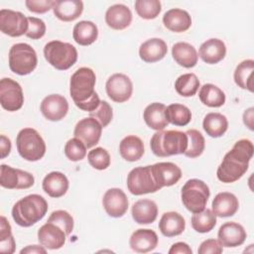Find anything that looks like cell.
Returning a JSON list of instances; mask_svg holds the SVG:
<instances>
[{"instance_id":"cell-1","label":"cell","mask_w":254,"mask_h":254,"mask_svg":"<svg viewBox=\"0 0 254 254\" xmlns=\"http://www.w3.org/2000/svg\"><path fill=\"white\" fill-rule=\"evenodd\" d=\"M253 143L248 139L238 140L228 151L217 168V179L225 184L238 181L248 170L249 161L253 157Z\"/></svg>"},{"instance_id":"cell-2","label":"cell","mask_w":254,"mask_h":254,"mask_svg":"<svg viewBox=\"0 0 254 254\" xmlns=\"http://www.w3.org/2000/svg\"><path fill=\"white\" fill-rule=\"evenodd\" d=\"M95 82V73L89 67H80L72 73L69 81V93L79 109L91 112L100 104L101 100L94 90Z\"/></svg>"},{"instance_id":"cell-3","label":"cell","mask_w":254,"mask_h":254,"mask_svg":"<svg viewBox=\"0 0 254 254\" xmlns=\"http://www.w3.org/2000/svg\"><path fill=\"white\" fill-rule=\"evenodd\" d=\"M48 211V202L40 194H29L19 199L12 208L14 221L22 227H30L43 219Z\"/></svg>"},{"instance_id":"cell-4","label":"cell","mask_w":254,"mask_h":254,"mask_svg":"<svg viewBox=\"0 0 254 254\" xmlns=\"http://www.w3.org/2000/svg\"><path fill=\"white\" fill-rule=\"evenodd\" d=\"M151 150L157 157L184 154L188 147V135L178 130L157 131L150 141Z\"/></svg>"},{"instance_id":"cell-5","label":"cell","mask_w":254,"mask_h":254,"mask_svg":"<svg viewBox=\"0 0 254 254\" xmlns=\"http://www.w3.org/2000/svg\"><path fill=\"white\" fill-rule=\"evenodd\" d=\"M44 56L47 62L59 70L71 67L77 61V51L69 43L51 41L44 47Z\"/></svg>"},{"instance_id":"cell-6","label":"cell","mask_w":254,"mask_h":254,"mask_svg":"<svg viewBox=\"0 0 254 254\" xmlns=\"http://www.w3.org/2000/svg\"><path fill=\"white\" fill-rule=\"evenodd\" d=\"M19 155L30 162L42 159L46 153V143L39 132L33 128L22 129L16 138Z\"/></svg>"},{"instance_id":"cell-7","label":"cell","mask_w":254,"mask_h":254,"mask_svg":"<svg viewBox=\"0 0 254 254\" xmlns=\"http://www.w3.org/2000/svg\"><path fill=\"white\" fill-rule=\"evenodd\" d=\"M210 195L208 186L201 180L190 179L182 188L181 197L186 208L192 212H200L205 208Z\"/></svg>"},{"instance_id":"cell-8","label":"cell","mask_w":254,"mask_h":254,"mask_svg":"<svg viewBox=\"0 0 254 254\" xmlns=\"http://www.w3.org/2000/svg\"><path fill=\"white\" fill-rule=\"evenodd\" d=\"M37 64V53L29 44L18 43L10 48L9 67L14 73L29 74L36 68Z\"/></svg>"},{"instance_id":"cell-9","label":"cell","mask_w":254,"mask_h":254,"mask_svg":"<svg viewBox=\"0 0 254 254\" xmlns=\"http://www.w3.org/2000/svg\"><path fill=\"white\" fill-rule=\"evenodd\" d=\"M127 188L135 195L152 193L161 190L153 178L151 166L137 167L131 170L127 176Z\"/></svg>"},{"instance_id":"cell-10","label":"cell","mask_w":254,"mask_h":254,"mask_svg":"<svg viewBox=\"0 0 254 254\" xmlns=\"http://www.w3.org/2000/svg\"><path fill=\"white\" fill-rule=\"evenodd\" d=\"M0 103L8 111H17L24 104V94L21 85L12 78L4 77L0 81Z\"/></svg>"},{"instance_id":"cell-11","label":"cell","mask_w":254,"mask_h":254,"mask_svg":"<svg viewBox=\"0 0 254 254\" xmlns=\"http://www.w3.org/2000/svg\"><path fill=\"white\" fill-rule=\"evenodd\" d=\"M35 183L34 176L26 171L14 169L8 165L0 167V185L9 190H25Z\"/></svg>"},{"instance_id":"cell-12","label":"cell","mask_w":254,"mask_h":254,"mask_svg":"<svg viewBox=\"0 0 254 254\" xmlns=\"http://www.w3.org/2000/svg\"><path fill=\"white\" fill-rule=\"evenodd\" d=\"M0 30L10 37L26 35L28 30V18L21 12L10 9L0 10Z\"/></svg>"},{"instance_id":"cell-13","label":"cell","mask_w":254,"mask_h":254,"mask_svg":"<svg viewBox=\"0 0 254 254\" xmlns=\"http://www.w3.org/2000/svg\"><path fill=\"white\" fill-rule=\"evenodd\" d=\"M106 93L108 97L117 103L127 101L133 92L131 79L123 73H114L106 81Z\"/></svg>"},{"instance_id":"cell-14","label":"cell","mask_w":254,"mask_h":254,"mask_svg":"<svg viewBox=\"0 0 254 254\" xmlns=\"http://www.w3.org/2000/svg\"><path fill=\"white\" fill-rule=\"evenodd\" d=\"M102 126L92 117H85L80 119L73 131L75 138L79 139L86 148H92L95 146L101 137Z\"/></svg>"},{"instance_id":"cell-15","label":"cell","mask_w":254,"mask_h":254,"mask_svg":"<svg viewBox=\"0 0 254 254\" xmlns=\"http://www.w3.org/2000/svg\"><path fill=\"white\" fill-rule=\"evenodd\" d=\"M102 204L106 213L111 217H121L128 209V198L125 192L117 188L109 189L105 191Z\"/></svg>"},{"instance_id":"cell-16","label":"cell","mask_w":254,"mask_h":254,"mask_svg":"<svg viewBox=\"0 0 254 254\" xmlns=\"http://www.w3.org/2000/svg\"><path fill=\"white\" fill-rule=\"evenodd\" d=\"M41 112L50 121L62 120L68 111V102L61 94H51L46 96L41 102Z\"/></svg>"},{"instance_id":"cell-17","label":"cell","mask_w":254,"mask_h":254,"mask_svg":"<svg viewBox=\"0 0 254 254\" xmlns=\"http://www.w3.org/2000/svg\"><path fill=\"white\" fill-rule=\"evenodd\" d=\"M151 172L160 189L177 184L182 177L181 169L171 162L156 163L151 166Z\"/></svg>"},{"instance_id":"cell-18","label":"cell","mask_w":254,"mask_h":254,"mask_svg":"<svg viewBox=\"0 0 254 254\" xmlns=\"http://www.w3.org/2000/svg\"><path fill=\"white\" fill-rule=\"evenodd\" d=\"M66 233L57 224L47 221L38 230V240L47 249L57 250L65 243Z\"/></svg>"},{"instance_id":"cell-19","label":"cell","mask_w":254,"mask_h":254,"mask_svg":"<svg viewBox=\"0 0 254 254\" xmlns=\"http://www.w3.org/2000/svg\"><path fill=\"white\" fill-rule=\"evenodd\" d=\"M246 231L244 227L234 221L223 223L217 233L219 243L224 247H237L244 243L246 239Z\"/></svg>"},{"instance_id":"cell-20","label":"cell","mask_w":254,"mask_h":254,"mask_svg":"<svg viewBox=\"0 0 254 254\" xmlns=\"http://www.w3.org/2000/svg\"><path fill=\"white\" fill-rule=\"evenodd\" d=\"M130 247L137 253H148L154 250L158 245V235L152 229H137L129 240Z\"/></svg>"},{"instance_id":"cell-21","label":"cell","mask_w":254,"mask_h":254,"mask_svg":"<svg viewBox=\"0 0 254 254\" xmlns=\"http://www.w3.org/2000/svg\"><path fill=\"white\" fill-rule=\"evenodd\" d=\"M105 22L111 29L124 30L132 22V12L126 5H112L105 13Z\"/></svg>"},{"instance_id":"cell-22","label":"cell","mask_w":254,"mask_h":254,"mask_svg":"<svg viewBox=\"0 0 254 254\" xmlns=\"http://www.w3.org/2000/svg\"><path fill=\"white\" fill-rule=\"evenodd\" d=\"M163 23L168 30L175 33H182L190 28L191 18L186 10L174 8L164 14Z\"/></svg>"},{"instance_id":"cell-23","label":"cell","mask_w":254,"mask_h":254,"mask_svg":"<svg viewBox=\"0 0 254 254\" xmlns=\"http://www.w3.org/2000/svg\"><path fill=\"white\" fill-rule=\"evenodd\" d=\"M211 206V210L216 216L228 217L236 213L239 207V202L238 198L233 193L222 191L214 196Z\"/></svg>"},{"instance_id":"cell-24","label":"cell","mask_w":254,"mask_h":254,"mask_svg":"<svg viewBox=\"0 0 254 254\" xmlns=\"http://www.w3.org/2000/svg\"><path fill=\"white\" fill-rule=\"evenodd\" d=\"M168 53V47L164 40L152 38L144 42L139 48V56L145 63H156L164 59Z\"/></svg>"},{"instance_id":"cell-25","label":"cell","mask_w":254,"mask_h":254,"mask_svg":"<svg viewBox=\"0 0 254 254\" xmlns=\"http://www.w3.org/2000/svg\"><path fill=\"white\" fill-rule=\"evenodd\" d=\"M200 59L209 64L222 61L226 55L225 44L219 39H209L202 43L198 50Z\"/></svg>"},{"instance_id":"cell-26","label":"cell","mask_w":254,"mask_h":254,"mask_svg":"<svg viewBox=\"0 0 254 254\" xmlns=\"http://www.w3.org/2000/svg\"><path fill=\"white\" fill-rule=\"evenodd\" d=\"M44 191L51 197H61L68 190V180L61 172H51L48 174L42 183Z\"/></svg>"},{"instance_id":"cell-27","label":"cell","mask_w":254,"mask_h":254,"mask_svg":"<svg viewBox=\"0 0 254 254\" xmlns=\"http://www.w3.org/2000/svg\"><path fill=\"white\" fill-rule=\"evenodd\" d=\"M158 215V206L152 199L137 200L132 206V217L138 224H150Z\"/></svg>"},{"instance_id":"cell-28","label":"cell","mask_w":254,"mask_h":254,"mask_svg":"<svg viewBox=\"0 0 254 254\" xmlns=\"http://www.w3.org/2000/svg\"><path fill=\"white\" fill-rule=\"evenodd\" d=\"M55 16L64 22L77 19L83 11V3L80 0H58L53 8Z\"/></svg>"},{"instance_id":"cell-29","label":"cell","mask_w":254,"mask_h":254,"mask_svg":"<svg viewBox=\"0 0 254 254\" xmlns=\"http://www.w3.org/2000/svg\"><path fill=\"white\" fill-rule=\"evenodd\" d=\"M166 108L165 104L160 102L149 104L143 112V118L147 126L156 131L167 127L169 122L166 118Z\"/></svg>"},{"instance_id":"cell-30","label":"cell","mask_w":254,"mask_h":254,"mask_svg":"<svg viewBox=\"0 0 254 254\" xmlns=\"http://www.w3.org/2000/svg\"><path fill=\"white\" fill-rule=\"evenodd\" d=\"M186 228L185 218L176 211L165 212L159 222V229L163 235L174 237L182 234Z\"/></svg>"},{"instance_id":"cell-31","label":"cell","mask_w":254,"mask_h":254,"mask_svg":"<svg viewBox=\"0 0 254 254\" xmlns=\"http://www.w3.org/2000/svg\"><path fill=\"white\" fill-rule=\"evenodd\" d=\"M172 56L178 64L186 68L193 67L198 60L195 48L186 42L176 43L172 48Z\"/></svg>"},{"instance_id":"cell-32","label":"cell","mask_w":254,"mask_h":254,"mask_svg":"<svg viewBox=\"0 0 254 254\" xmlns=\"http://www.w3.org/2000/svg\"><path fill=\"white\" fill-rule=\"evenodd\" d=\"M119 153L121 157L128 162L138 161L144 154L143 141L135 135H128L121 140Z\"/></svg>"},{"instance_id":"cell-33","label":"cell","mask_w":254,"mask_h":254,"mask_svg":"<svg viewBox=\"0 0 254 254\" xmlns=\"http://www.w3.org/2000/svg\"><path fill=\"white\" fill-rule=\"evenodd\" d=\"M72 37L78 45L89 46L97 40L98 29L91 21H80L74 25Z\"/></svg>"},{"instance_id":"cell-34","label":"cell","mask_w":254,"mask_h":254,"mask_svg":"<svg viewBox=\"0 0 254 254\" xmlns=\"http://www.w3.org/2000/svg\"><path fill=\"white\" fill-rule=\"evenodd\" d=\"M202 127L207 135L212 138L221 137L228 128L227 118L217 112H210L203 118Z\"/></svg>"},{"instance_id":"cell-35","label":"cell","mask_w":254,"mask_h":254,"mask_svg":"<svg viewBox=\"0 0 254 254\" xmlns=\"http://www.w3.org/2000/svg\"><path fill=\"white\" fill-rule=\"evenodd\" d=\"M198 97L208 107H220L225 103V93L211 83H205L200 87Z\"/></svg>"},{"instance_id":"cell-36","label":"cell","mask_w":254,"mask_h":254,"mask_svg":"<svg viewBox=\"0 0 254 254\" xmlns=\"http://www.w3.org/2000/svg\"><path fill=\"white\" fill-rule=\"evenodd\" d=\"M253 69H254V61L245 60L238 64L234 70V81L235 83L243 88L247 89L250 92H253Z\"/></svg>"},{"instance_id":"cell-37","label":"cell","mask_w":254,"mask_h":254,"mask_svg":"<svg viewBox=\"0 0 254 254\" xmlns=\"http://www.w3.org/2000/svg\"><path fill=\"white\" fill-rule=\"evenodd\" d=\"M166 118L173 125L186 126L191 120V112L186 105L173 103L166 108Z\"/></svg>"},{"instance_id":"cell-38","label":"cell","mask_w":254,"mask_h":254,"mask_svg":"<svg viewBox=\"0 0 254 254\" xmlns=\"http://www.w3.org/2000/svg\"><path fill=\"white\" fill-rule=\"evenodd\" d=\"M192 228L199 233H206L212 230L216 224V215L209 208L193 213L190 219Z\"/></svg>"},{"instance_id":"cell-39","label":"cell","mask_w":254,"mask_h":254,"mask_svg":"<svg viewBox=\"0 0 254 254\" xmlns=\"http://www.w3.org/2000/svg\"><path fill=\"white\" fill-rule=\"evenodd\" d=\"M199 87V80L194 73H185L180 75L175 81L176 91L184 96H193Z\"/></svg>"},{"instance_id":"cell-40","label":"cell","mask_w":254,"mask_h":254,"mask_svg":"<svg viewBox=\"0 0 254 254\" xmlns=\"http://www.w3.org/2000/svg\"><path fill=\"white\" fill-rule=\"evenodd\" d=\"M186 133L188 135V147L184 155L189 158H196L200 156L205 147L204 137L196 129H190Z\"/></svg>"},{"instance_id":"cell-41","label":"cell","mask_w":254,"mask_h":254,"mask_svg":"<svg viewBox=\"0 0 254 254\" xmlns=\"http://www.w3.org/2000/svg\"><path fill=\"white\" fill-rule=\"evenodd\" d=\"M135 10L141 18L152 20L158 17L162 10V5L159 0H136Z\"/></svg>"},{"instance_id":"cell-42","label":"cell","mask_w":254,"mask_h":254,"mask_svg":"<svg viewBox=\"0 0 254 254\" xmlns=\"http://www.w3.org/2000/svg\"><path fill=\"white\" fill-rule=\"evenodd\" d=\"M89 165L96 170H105L110 165V155L104 148L97 147L87 154Z\"/></svg>"},{"instance_id":"cell-43","label":"cell","mask_w":254,"mask_h":254,"mask_svg":"<svg viewBox=\"0 0 254 254\" xmlns=\"http://www.w3.org/2000/svg\"><path fill=\"white\" fill-rule=\"evenodd\" d=\"M86 146L77 138L69 139L64 146V155L72 162L81 161L86 156Z\"/></svg>"},{"instance_id":"cell-44","label":"cell","mask_w":254,"mask_h":254,"mask_svg":"<svg viewBox=\"0 0 254 254\" xmlns=\"http://www.w3.org/2000/svg\"><path fill=\"white\" fill-rule=\"evenodd\" d=\"M48 221L60 226L66 233V235H69L73 229V218L65 210L53 211L48 218Z\"/></svg>"},{"instance_id":"cell-45","label":"cell","mask_w":254,"mask_h":254,"mask_svg":"<svg viewBox=\"0 0 254 254\" xmlns=\"http://www.w3.org/2000/svg\"><path fill=\"white\" fill-rule=\"evenodd\" d=\"M89 117H92L98 121L102 127H106L111 122L113 117L112 107L107 101L102 100L95 110L89 112Z\"/></svg>"},{"instance_id":"cell-46","label":"cell","mask_w":254,"mask_h":254,"mask_svg":"<svg viewBox=\"0 0 254 254\" xmlns=\"http://www.w3.org/2000/svg\"><path fill=\"white\" fill-rule=\"evenodd\" d=\"M46 33L45 22L36 17H28V30L26 36L32 40H38L44 37Z\"/></svg>"},{"instance_id":"cell-47","label":"cell","mask_w":254,"mask_h":254,"mask_svg":"<svg viewBox=\"0 0 254 254\" xmlns=\"http://www.w3.org/2000/svg\"><path fill=\"white\" fill-rule=\"evenodd\" d=\"M56 0H26L27 9L33 13L44 14L54 8Z\"/></svg>"},{"instance_id":"cell-48","label":"cell","mask_w":254,"mask_h":254,"mask_svg":"<svg viewBox=\"0 0 254 254\" xmlns=\"http://www.w3.org/2000/svg\"><path fill=\"white\" fill-rule=\"evenodd\" d=\"M222 245L216 239H206L202 241L197 249L198 254H220L222 253Z\"/></svg>"},{"instance_id":"cell-49","label":"cell","mask_w":254,"mask_h":254,"mask_svg":"<svg viewBox=\"0 0 254 254\" xmlns=\"http://www.w3.org/2000/svg\"><path fill=\"white\" fill-rule=\"evenodd\" d=\"M191 253H192V250L185 242L174 243L169 250V254H191Z\"/></svg>"},{"instance_id":"cell-50","label":"cell","mask_w":254,"mask_h":254,"mask_svg":"<svg viewBox=\"0 0 254 254\" xmlns=\"http://www.w3.org/2000/svg\"><path fill=\"white\" fill-rule=\"evenodd\" d=\"M15 247H16V243L13 235H11L10 237L4 240H0V252L2 253H8V254L14 253Z\"/></svg>"},{"instance_id":"cell-51","label":"cell","mask_w":254,"mask_h":254,"mask_svg":"<svg viewBox=\"0 0 254 254\" xmlns=\"http://www.w3.org/2000/svg\"><path fill=\"white\" fill-rule=\"evenodd\" d=\"M12 235L11 231V225L6 219L5 216H1V221H0V240H4Z\"/></svg>"},{"instance_id":"cell-52","label":"cell","mask_w":254,"mask_h":254,"mask_svg":"<svg viewBox=\"0 0 254 254\" xmlns=\"http://www.w3.org/2000/svg\"><path fill=\"white\" fill-rule=\"evenodd\" d=\"M11 151V141L9 138H7L5 135L0 136V158L5 159Z\"/></svg>"},{"instance_id":"cell-53","label":"cell","mask_w":254,"mask_h":254,"mask_svg":"<svg viewBox=\"0 0 254 254\" xmlns=\"http://www.w3.org/2000/svg\"><path fill=\"white\" fill-rule=\"evenodd\" d=\"M21 254H40V253H43V254H46L47 253V250L45 249V247L42 245H28L27 247L23 248L21 251H20Z\"/></svg>"},{"instance_id":"cell-54","label":"cell","mask_w":254,"mask_h":254,"mask_svg":"<svg viewBox=\"0 0 254 254\" xmlns=\"http://www.w3.org/2000/svg\"><path fill=\"white\" fill-rule=\"evenodd\" d=\"M254 108L253 107H250L248 108L247 110L244 111L243 113V122L244 124L250 129V130H253L254 127H253V118H254Z\"/></svg>"}]
</instances>
